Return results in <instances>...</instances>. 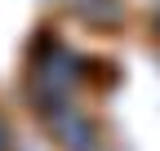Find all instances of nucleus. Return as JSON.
<instances>
[{"label":"nucleus","mask_w":160,"mask_h":151,"mask_svg":"<svg viewBox=\"0 0 160 151\" xmlns=\"http://www.w3.org/2000/svg\"><path fill=\"white\" fill-rule=\"evenodd\" d=\"M45 124H49L53 142L62 147V151H93V147H98V129H93V120L85 116V111H76L71 102H62L58 111H49Z\"/></svg>","instance_id":"nucleus-1"},{"label":"nucleus","mask_w":160,"mask_h":151,"mask_svg":"<svg viewBox=\"0 0 160 151\" xmlns=\"http://www.w3.org/2000/svg\"><path fill=\"white\" fill-rule=\"evenodd\" d=\"M13 147V134H9V124H5V116H0V151H9Z\"/></svg>","instance_id":"nucleus-2"}]
</instances>
